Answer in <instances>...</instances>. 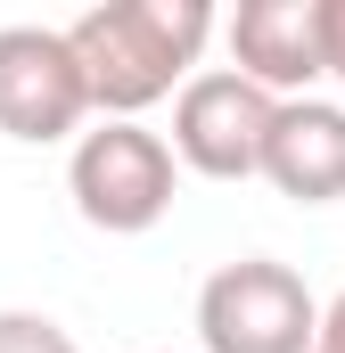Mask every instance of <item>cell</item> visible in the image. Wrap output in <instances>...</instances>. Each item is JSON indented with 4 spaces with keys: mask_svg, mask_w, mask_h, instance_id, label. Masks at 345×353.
<instances>
[{
    "mask_svg": "<svg viewBox=\"0 0 345 353\" xmlns=\"http://www.w3.org/2000/svg\"><path fill=\"white\" fill-rule=\"evenodd\" d=\"M230 74L255 90H304L321 83V0H239L230 8Z\"/></svg>",
    "mask_w": 345,
    "mask_h": 353,
    "instance_id": "obj_6",
    "label": "cell"
},
{
    "mask_svg": "<svg viewBox=\"0 0 345 353\" xmlns=\"http://www.w3.org/2000/svg\"><path fill=\"white\" fill-rule=\"evenodd\" d=\"M321 304L271 255H239L197 288V345L206 353H313Z\"/></svg>",
    "mask_w": 345,
    "mask_h": 353,
    "instance_id": "obj_3",
    "label": "cell"
},
{
    "mask_svg": "<svg viewBox=\"0 0 345 353\" xmlns=\"http://www.w3.org/2000/svg\"><path fill=\"white\" fill-rule=\"evenodd\" d=\"M206 41H214L206 0H99L66 25L83 90L107 123H132L140 107L172 99V83H189V66L206 58Z\"/></svg>",
    "mask_w": 345,
    "mask_h": 353,
    "instance_id": "obj_1",
    "label": "cell"
},
{
    "mask_svg": "<svg viewBox=\"0 0 345 353\" xmlns=\"http://www.w3.org/2000/svg\"><path fill=\"white\" fill-rule=\"evenodd\" d=\"M271 90H255L247 74H230V66H206V74H189L181 99H172V165H189V173L206 181H247L263 165V132H271Z\"/></svg>",
    "mask_w": 345,
    "mask_h": 353,
    "instance_id": "obj_4",
    "label": "cell"
},
{
    "mask_svg": "<svg viewBox=\"0 0 345 353\" xmlns=\"http://www.w3.org/2000/svg\"><path fill=\"white\" fill-rule=\"evenodd\" d=\"M66 189H75V214L107 239H140L172 214V189H181V165L172 148L148 132V123H99L75 140L66 157Z\"/></svg>",
    "mask_w": 345,
    "mask_h": 353,
    "instance_id": "obj_2",
    "label": "cell"
},
{
    "mask_svg": "<svg viewBox=\"0 0 345 353\" xmlns=\"http://www.w3.org/2000/svg\"><path fill=\"white\" fill-rule=\"evenodd\" d=\"M83 115H90V90L66 33L58 25H0V132L50 148Z\"/></svg>",
    "mask_w": 345,
    "mask_h": 353,
    "instance_id": "obj_5",
    "label": "cell"
},
{
    "mask_svg": "<svg viewBox=\"0 0 345 353\" xmlns=\"http://www.w3.org/2000/svg\"><path fill=\"white\" fill-rule=\"evenodd\" d=\"M321 74L345 83V0H321Z\"/></svg>",
    "mask_w": 345,
    "mask_h": 353,
    "instance_id": "obj_9",
    "label": "cell"
},
{
    "mask_svg": "<svg viewBox=\"0 0 345 353\" xmlns=\"http://www.w3.org/2000/svg\"><path fill=\"white\" fill-rule=\"evenodd\" d=\"M0 353H83L50 312H0Z\"/></svg>",
    "mask_w": 345,
    "mask_h": 353,
    "instance_id": "obj_8",
    "label": "cell"
},
{
    "mask_svg": "<svg viewBox=\"0 0 345 353\" xmlns=\"http://www.w3.org/2000/svg\"><path fill=\"white\" fill-rule=\"evenodd\" d=\"M313 353H345V288L321 304V329H313Z\"/></svg>",
    "mask_w": 345,
    "mask_h": 353,
    "instance_id": "obj_10",
    "label": "cell"
},
{
    "mask_svg": "<svg viewBox=\"0 0 345 353\" xmlns=\"http://www.w3.org/2000/svg\"><path fill=\"white\" fill-rule=\"evenodd\" d=\"M255 173L279 197H296V205L345 197V107H329V99H279Z\"/></svg>",
    "mask_w": 345,
    "mask_h": 353,
    "instance_id": "obj_7",
    "label": "cell"
}]
</instances>
